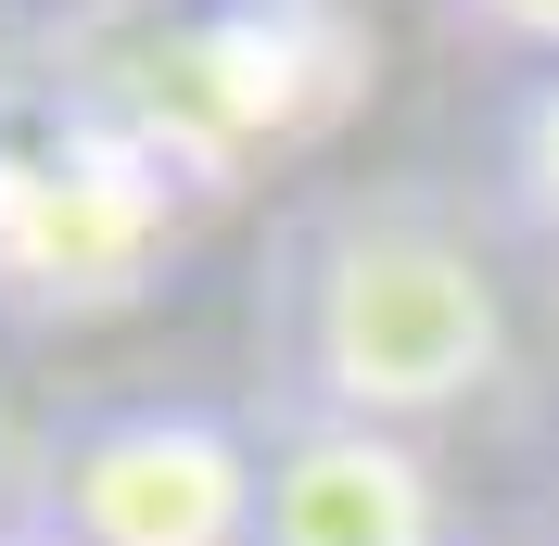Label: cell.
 <instances>
[{
	"mask_svg": "<svg viewBox=\"0 0 559 546\" xmlns=\"http://www.w3.org/2000/svg\"><path fill=\"white\" fill-rule=\"evenodd\" d=\"M254 546H471L457 483L419 432L267 407V521Z\"/></svg>",
	"mask_w": 559,
	"mask_h": 546,
	"instance_id": "obj_5",
	"label": "cell"
},
{
	"mask_svg": "<svg viewBox=\"0 0 559 546\" xmlns=\"http://www.w3.org/2000/svg\"><path fill=\"white\" fill-rule=\"evenodd\" d=\"M64 64L178 166L191 204H216L254 166H306L369 115L382 26H369V0H191L166 26L90 38Z\"/></svg>",
	"mask_w": 559,
	"mask_h": 546,
	"instance_id": "obj_2",
	"label": "cell"
},
{
	"mask_svg": "<svg viewBox=\"0 0 559 546\" xmlns=\"http://www.w3.org/2000/svg\"><path fill=\"white\" fill-rule=\"evenodd\" d=\"M254 356H267L280 407L306 419L432 432L509 381L522 318H509V268H496L484 216L457 191L318 178L254 268Z\"/></svg>",
	"mask_w": 559,
	"mask_h": 546,
	"instance_id": "obj_1",
	"label": "cell"
},
{
	"mask_svg": "<svg viewBox=\"0 0 559 546\" xmlns=\"http://www.w3.org/2000/svg\"><path fill=\"white\" fill-rule=\"evenodd\" d=\"M496 216L559 268V64L509 76V103H496Z\"/></svg>",
	"mask_w": 559,
	"mask_h": 546,
	"instance_id": "obj_6",
	"label": "cell"
},
{
	"mask_svg": "<svg viewBox=\"0 0 559 546\" xmlns=\"http://www.w3.org/2000/svg\"><path fill=\"white\" fill-rule=\"evenodd\" d=\"M0 546H64V534H51V521H26V509H13V521H0Z\"/></svg>",
	"mask_w": 559,
	"mask_h": 546,
	"instance_id": "obj_9",
	"label": "cell"
},
{
	"mask_svg": "<svg viewBox=\"0 0 559 546\" xmlns=\"http://www.w3.org/2000/svg\"><path fill=\"white\" fill-rule=\"evenodd\" d=\"M64 13H90L103 38H128V26H166V13H191V0H64Z\"/></svg>",
	"mask_w": 559,
	"mask_h": 546,
	"instance_id": "obj_8",
	"label": "cell"
},
{
	"mask_svg": "<svg viewBox=\"0 0 559 546\" xmlns=\"http://www.w3.org/2000/svg\"><path fill=\"white\" fill-rule=\"evenodd\" d=\"M445 13V38H471V51H509V64H559V0H432Z\"/></svg>",
	"mask_w": 559,
	"mask_h": 546,
	"instance_id": "obj_7",
	"label": "cell"
},
{
	"mask_svg": "<svg viewBox=\"0 0 559 546\" xmlns=\"http://www.w3.org/2000/svg\"><path fill=\"white\" fill-rule=\"evenodd\" d=\"M191 191L90 76H0V318L103 331L178 268Z\"/></svg>",
	"mask_w": 559,
	"mask_h": 546,
	"instance_id": "obj_3",
	"label": "cell"
},
{
	"mask_svg": "<svg viewBox=\"0 0 559 546\" xmlns=\"http://www.w3.org/2000/svg\"><path fill=\"white\" fill-rule=\"evenodd\" d=\"M26 521L64 546H254L267 521V432L204 394H103L38 432Z\"/></svg>",
	"mask_w": 559,
	"mask_h": 546,
	"instance_id": "obj_4",
	"label": "cell"
},
{
	"mask_svg": "<svg viewBox=\"0 0 559 546\" xmlns=\"http://www.w3.org/2000/svg\"><path fill=\"white\" fill-rule=\"evenodd\" d=\"M547 546H559V521H547Z\"/></svg>",
	"mask_w": 559,
	"mask_h": 546,
	"instance_id": "obj_10",
	"label": "cell"
}]
</instances>
